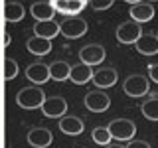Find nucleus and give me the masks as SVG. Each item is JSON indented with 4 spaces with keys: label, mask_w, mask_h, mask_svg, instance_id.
Listing matches in <instances>:
<instances>
[{
    "label": "nucleus",
    "mask_w": 158,
    "mask_h": 148,
    "mask_svg": "<svg viewBox=\"0 0 158 148\" xmlns=\"http://www.w3.org/2000/svg\"><path fill=\"white\" fill-rule=\"evenodd\" d=\"M44 101H46V95H44V91L40 87H26L16 95V103L22 109H28V111L40 109L44 105Z\"/></svg>",
    "instance_id": "nucleus-1"
},
{
    "label": "nucleus",
    "mask_w": 158,
    "mask_h": 148,
    "mask_svg": "<svg viewBox=\"0 0 158 148\" xmlns=\"http://www.w3.org/2000/svg\"><path fill=\"white\" fill-rule=\"evenodd\" d=\"M107 130L111 132V138H117V140H132L136 134V125L132 121H128V118H115L107 126Z\"/></svg>",
    "instance_id": "nucleus-2"
},
{
    "label": "nucleus",
    "mask_w": 158,
    "mask_h": 148,
    "mask_svg": "<svg viewBox=\"0 0 158 148\" xmlns=\"http://www.w3.org/2000/svg\"><path fill=\"white\" fill-rule=\"evenodd\" d=\"M87 32V22L79 16H69L59 24V34H63V38L77 39Z\"/></svg>",
    "instance_id": "nucleus-3"
},
{
    "label": "nucleus",
    "mask_w": 158,
    "mask_h": 148,
    "mask_svg": "<svg viewBox=\"0 0 158 148\" xmlns=\"http://www.w3.org/2000/svg\"><path fill=\"white\" fill-rule=\"evenodd\" d=\"M123 89H125V93L128 97H142V95H146V93L150 91V85H148V79L144 75L135 73V75H131V77L125 79Z\"/></svg>",
    "instance_id": "nucleus-4"
},
{
    "label": "nucleus",
    "mask_w": 158,
    "mask_h": 148,
    "mask_svg": "<svg viewBox=\"0 0 158 148\" xmlns=\"http://www.w3.org/2000/svg\"><path fill=\"white\" fill-rule=\"evenodd\" d=\"M40 109H42L44 117L48 118H61L67 113V101L63 97H49L44 101V105Z\"/></svg>",
    "instance_id": "nucleus-5"
},
{
    "label": "nucleus",
    "mask_w": 158,
    "mask_h": 148,
    "mask_svg": "<svg viewBox=\"0 0 158 148\" xmlns=\"http://www.w3.org/2000/svg\"><path fill=\"white\" fill-rule=\"evenodd\" d=\"M79 59H81V63H85L89 67L99 65L105 59V47L99 46V43H89L79 51Z\"/></svg>",
    "instance_id": "nucleus-6"
},
{
    "label": "nucleus",
    "mask_w": 158,
    "mask_h": 148,
    "mask_svg": "<svg viewBox=\"0 0 158 148\" xmlns=\"http://www.w3.org/2000/svg\"><path fill=\"white\" fill-rule=\"evenodd\" d=\"M142 36V28L136 22H125L117 28V39L121 43H136V39Z\"/></svg>",
    "instance_id": "nucleus-7"
},
{
    "label": "nucleus",
    "mask_w": 158,
    "mask_h": 148,
    "mask_svg": "<svg viewBox=\"0 0 158 148\" xmlns=\"http://www.w3.org/2000/svg\"><path fill=\"white\" fill-rule=\"evenodd\" d=\"M131 18L132 22L136 24H144V22H150L154 18V4L150 2H131Z\"/></svg>",
    "instance_id": "nucleus-8"
},
{
    "label": "nucleus",
    "mask_w": 158,
    "mask_h": 148,
    "mask_svg": "<svg viewBox=\"0 0 158 148\" xmlns=\"http://www.w3.org/2000/svg\"><path fill=\"white\" fill-rule=\"evenodd\" d=\"M109 105H111V99L103 91H91L85 95V107L91 113H103L109 109Z\"/></svg>",
    "instance_id": "nucleus-9"
},
{
    "label": "nucleus",
    "mask_w": 158,
    "mask_h": 148,
    "mask_svg": "<svg viewBox=\"0 0 158 148\" xmlns=\"http://www.w3.org/2000/svg\"><path fill=\"white\" fill-rule=\"evenodd\" d=\"M117 69H113V67H103V69H97V71H93V79L91 81L95 83V85L99 89H109V87H113L117 83Z\"/></svg>",
    "instance_id": "nucleus-10"
},
{
    "label": "nucleus",
    "mask_w": 158,
    "mask_h": 148,
    "mask_svg": "<svg viewBox=\"0 0 158 148\" xmlns=\"http://www.w3.org/2000/svg\"><path fill=\"white\" fill-rule=\"evenodd\" d=\"M83 128H85V125H83V121L75 115H65L59 118V130L63 132V134L67 136H77L83 132Z\"/></svg>",
    "instance_id": "nucleus-11"
},
{
    "label": "nucleus",
    "mask_w": 158,
    "mask_h": 148,
    "mask_svg": "<svg viewBox=\"0 0 158 148\" xmlns=\"http://www.w3.org/2000/svg\"><path fill=\"white\" fill-rule=\"evenodd\" d=\"M26 140L34 148H48L53 142V134H52V130H48V128H32V130L28 132Z\"/></svg>",
    "instance_id": "nucleus-12"
},
{
    "label": "nucleus",
    "mask_w": 158,
    "mask_h": 148,
    "mask_svg": "<svg viewBox=\"0 0 158 148\" xmlns=\"http://www.w3.org/2000/svg\"><path fill=\"white\" fill-rule=\"evenodd\" d=\"M52 2H53V8H56V12L65 14L67 18L79 14L83 8L87 6L85 0H52Z\"/></svg>",
    "instance_id": "nucleus-13"
},
{
    "label": "nucleus",
    "mask_w": 158,
    "mask_h": 148,
    "mask_svg": "<svg viewBox=\"0 0 158 148\" xmlns=\"http://www.w3.org/2000/svg\"><path fill=\"white\" fill-rule=\"evenodd\" d=\"M32 16L38 20V22H48V20H53L56 16V8H53L52 0H40V2L32 4Z\"/></svg>",
    "instance_id": "nucleus-14"
},
{
    "label": "nucleus",
    "mask_w": 158,
    "mask_h": 148,
    "mask_svg": "<svg viewBox=\"0 0 158 148\" xmlns=\"http://www.w3.org/2000/svg\"><path fill=\"white\" fill-rule=\"evenodd\" d=\"M136 51L142 56H156L158 53V38L156 34H142L135 43Z\"/></svg>",
    "instance_id": "nucleus-15"
},
{
    "label": "nucleus",
    "mask_w": 158,
    "mask_h": 148,
    "mask_svg": "<svg viewBox=\"0 0 158 148\" xmlns=\"http://www.w3.org/2000/svg\"><path fill=\"white\" fill-rule=\"evenodd\" d=\"M59 34V24L56 20H48V22H36L34 24V36L36 38H44L52 42Z\"/></svg>",
    "instance_id": "nucleus-16"
},
{
    "label": "nucleus",
    "mask_w": 158,
    "mask_h": 148,
    "mask_svg": "<svg viewBox=\"0 0 158 148\" xmlns=\"http://www.w3.org/2000/svg\"><path fill=\"white\" fill-rule=\"evenodd\" d=\"M26 77L36 85H44V83L49 79V65H44V63H32L26 69Z\"/></svg>",
    "instance_id": "nucleus-17"
},
{
    "label": "nucleus",
    "mask_w": 158,
    "mask_h": 148,
    "mask_svg": "<svg viewBox=\"0 0 158 148\" xmlns=\"http://www.w3.org/2000/svg\"><path fill=\"white\" fill-rule=\"evenodd\" d=\"M69 79H71L75 85H83V83H87V81L93 79V69L79 61L77 65L71 67V71H69Z\"/></svg>",
    "instance_id": "nucleus-18"
},
{
    "label": "nucleus",
    "mask_w": 158,
    "mask_h": 148,
    "mask_svg": "<svg viewBox=\"0 0 158 148\" xmlns=\"http://www.w3.org/2000/svg\"><path fill=\"white\" fill-rule=\"evenodd\" d=\"M26 47H28L30 53H34V56H48V53L52 51V42L34 36V38H28Z\"/></svg>",
    "instance_id": "nucleus-19"
},
{
    "label": "nucleus",
    "mask_w": 158,
    "mask_h": 148,
    "mask_svg": "<svg viewBox=\"0 0 158 148\" xmlns=\"http://www.w3.org/2000/svg\"><path fill=\"white\" fill-rule=\"evenodd\" d=\"M2 6H4V20L10 24L20 22L24 18V14H26V10L20 2H2Z\"/></svg>",
    "instance_id": "nucleus-20"
},
{
    "label": "nucleus",
    "mask_w": 158,
    "mask_h": 148,
    "mask_svg": "<svg viewBox=\"0 0 158 148\" xmlns=\"http://www.w3.org/2000/svg\"><path fill=\"white\" fill-rule=\"evenodd\" d=\"M69 71H71V65L65 61H53L49 65V79H56V81H65L69 79Z\"/></svg>",
    "instance_id": "nucleus-21"
},
{
    "label": "nucleus",
    "mask_w": 158,
    "mask_h": 148,
    "mask_svg": "<svg viewBox=\"0 0 158 148\" xmlns=\"http://www.w3.org/2000/svg\"><path fill=\"white\" fill-rule=\"evenodd\" d=\"M140 111L148 121H158V97H152V99H148V101H144L142 107H140Z\"/></svg>",
    "instance_id": "nucleus-22"
},
{
    "label": "nucleus",
    "mask_w": 158,
    "mask_h": 148,
    "mask_svg": "<svg viewBox=\"0 0 158 148\" xmlns=\"http://www.w3.org/2000/svg\"><path fill=\"white\" fill-rule=\"evenodd\" d=\"M91 138L97 142V144H101V146L111 144V132L107 130V126H97V128H93Z\"/></svg>",
    "instance_id": "nucleus-23"
},
{
    "label": "nucleus",
    "mask_w": 158,
    "mask_h": 148,
    "mask_svg": "<svg viewBox=\"0 0 158 148\" xmlns=\"http://www.w3.org/2000/svg\"><path fill=\"white\" fill-rule=\"evenodd\" d=\"M18 71H20V69H18V63L14 61L12 57H6V59H4V79H8V81H10V79H14V77L18 75Z\"/></svg>",
    "instance_id": "nucleus-24"
},
{
    "label": "nucleus",
    "mask_w": 158,
    "mask_h": 148,
    "mask_svg": "<svg viewBox=\"0 0 158 148\" xmlns=\"http://www.w3.org/2000/svg\"><path fill=\"white\" fill-rule=\"evenodd\" d=\"M113 0H91V2H87V6H91L93 10H107L113 6Z\"/></svg>",
    "instance_id": "nucleus-25"
},
{
    "label": "nucleus",
    "mask_w": 158,
    "mask_h": 148,
    "mask_svg": "<svg viewBox=\"0 0 158 148\" xmlns=\"http://www.w3.org/2000/svg\"><path fill=\"white\" fill-rule=\"evenodd\" d=\"M148 77L154 83H158V63H150L148 65Z\"/></svg>",
    "instance_id": "nucleus-26"
},
{
    "label": "nucleus",
    "mask_w": 158,
    "mask_h": 148,
    "mask_svg": "<svg viewBox=\"0 0 158 148\" xmlns=\"http://www.w3.org/2000/svg\"><path fill=\"white\" fill-rule=\"evenodd\" d=\"M125 148H150V144L146 140H131V144Z\"/></svg>",
    "instance_id": "nucleus-27"
},
{
    "label": "nucleus",
    "mask_w": 158,
    "mask_h": 148,
    "mask_svg": "<svg viewBox=\"0 0 158 148\" xmlns=\"http://www.w3.org/2000/svg\"><path fill=\"white\" fill-rule=\"evenodd\" d=\"M10 42H12V38H10V34L4 36V46H10Z\"/></svg>",
    "instance_id": "nucleus-28"
},
{
    "label": "nucleus",
    "mask_w": 158,
    "mask_h": 148,
    "mask_svg": "<svg viewBox=\"0 0 158 148\" xmlns=\"http://www.w3.org/2000/svg\"><path fill=\"white\" fill-rule=\"evenodd\" d=\"M105 148H125V146H121V144H107Z\"/></svg>",
    "instance_id": "nucleus-29"
},
{
    "label": "nucleus",
    "mask_w": 158,
    "mask_h": 148,
    "mask_svg": "<svg viewBox=\"0 0 158 148\" xmlns=\"http://www.w3.org/2000/svg\"><path fill=\"white\" fill-rule=\"evenodd\" d=\"M156 38H158V34H156Z\"/></svg>",
    "instance_id": "nucleus-30"
}]
</instances>
